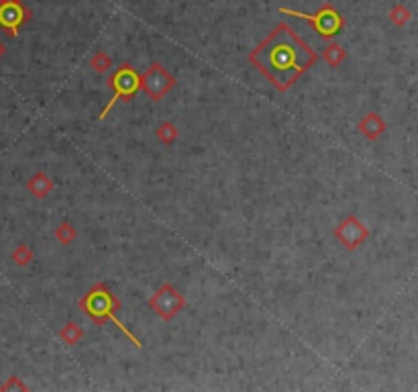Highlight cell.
<instances>
[{"instance_id":"8992f818","label":"cell","mask_w":418,"mask_h":392,"mask_svg":"<svg viewBox=\"0 0 418 392\" xmlns=\"http://www.w3.org/2000/svg\"><path fill=\"white\" fill-rule=\"evenodd\" d=\"M176 80L174 76L167 72L164 65L153 64L151 67H147V72L141 78V88L145 90V94L151 100H162L167 92L174 88Z\"/></svg>"},{"instance_id":"52a82bcc","label":"cell","mask_w":418,"mask_h":392,"mask_svg":"<svg viewBox=\"0 0 418 392\" xmlns=\"http://www.w3.org/2000/svg\"><path fill=\"white\" fill-rule=\"evenodd\" d=\"M367 235H370V231H367V227L359 221L353 215H349V217L345 218L339 227H337V231H334V237L341 241L347 249H355L359 247L363 241L367 240Z\"/></svg>"},{"instance_id":"3957f363","label":"cell","mask_w":418,"mask_h":392,"mask_svg":"<svg viewBox=\"0 0 418 392\" xmlns=\"http://www.w3.org/2000/svg\"><path fill=\"white\" fill-rule=\"evenodd\" d=\"M108 86L115 88V94H112L110 103L105 107V110L100 112V119H106L108 110L115 107L117 100H121V98H133V96L137 94V90L141 88V78H139V74L135 72L133 65L125 64L121 65V67L108 78Z\"/></svg>"},{"instance_id":"2e32d148","label":"cell","mask_w":418,"mask_h":392,"mask_svg":"<svg viewBox=\"0 0 418 392\" xmlns=\"http://www.w3.org/2000/svg\"><path fill=\"white\" fill-rule=\"evenodd\" d=\"M408 17H410V15H408V11H404L402 6L394 8V11H392V15H390V19L396 22V25H404V22L408 21Z\"/></svg>"},{"instance_id":"e0dca14e","label":"cell","mask_w":418,"mask_h":392,"mask_svg":"<svg viewBox=\"0 0 418 392\" xmlns=\"http://www.w3.org/2000/svg\"><path fill=\"white\" fill-rule=\"evenodd\" d=\"M33 258V254L27 249V247H19L17 251H15V260L19 261V266H25V263H29V260Z\"/></svg>"},{"instance_id":"8fae6325","label":"cell","mask_w":418,"mask_h":392,"mask_svg":"<svg viewBox=\"0 0 418 392\" xmlns=\"http://www.w3.org/2000/svg\"><path fill=\"white\" fill-rule=\"evenodd\" d=\"M345 49L341 47L339 44H331L327 49H325V53H322V58H325V62L331 65V67H337V65L341 64L343 60H345Z\"/></svg>"},{"instance_id":"6da1fadb","label":"cell","mask_w":418,"mask_h":392,"mask_svg":"<svg viewBox=\"0 0 418 392\" xmlns=\"http://www.w3.org/2000/svg\"><path fill=\"white\" fill-rule=\"evenodd\" d=\"M249 62L270 82L275 90L286 92L296 80L316 62V53L290 25L280 22L249 53Z\"/></svg>"},{"instance_id":"ba28073f","label":"cell","mask_w":418,"mask_h":392,"mask_svg":"<svg viewBox=\"0 0 418 392\" xmlns=\"http://www.w3.org/2000/svg\"><path fill=\"white\" fill-rule=\"evenodd\" d=\"M31 17V13L21 2H0V27L11 35H17V29Z\"/></svg>"},{"instance_id":"d6986e66","label":"cell","mask_w":418,"mask_h":392,"mask_svg":"<svg viewBox=\"0 0 418 392\" xmlns=\"http://www.w3.org/2000/svg\"><path fill=\"white\" fill-rule=\"evenodd\" d=\"M2 51H4V47H2V44H0V55H2Z\"/></svg>"},{"instance_id":"9c48e42d","label":"cell","mask_w":418,"mask_h":392,"mask_svg":"<svg viewBox=\"0 0 418 392\" xmlns=\"http://www.w3.org/2000/svg\"><path fill=\"white\" fill-rule=\"evenodd\" d=\"M359 131L370 139V141H376L381 137V133L386 131V123H384V119L376 115V112H370V115H365L363 119H361V123H359Z\"/></svg>"},{"instance_id":"7c38bea8","label":"cell","mask_w":418,"mask_h":392,"mask_svg":"<svg viewBox=\"0 0 418 392\" xmlns=\"http://www.w3.org/2000/svg\"><path fill=\"white\" fill-rule=\"evenodd\" d=\"M60 335H62V339L67 344V346H76V344H78V341L84 337L82 329L76 325V323H67V325L62 329V333H60Z\"/></svg>"},{"instance_id":"4fadbf2b","label":"cell","mask_w":418,"mask_h":392,"mask_svg":"<svg viewBox=\"0 0 418 392\" xmlns=\"http://www.w3.org/2000/svg\"><path fill=\"white\" fill-rule=\"evenodd\" d=\"M157 139H159L162 143L171 145V143L178 139V127H176V125H171V123H162V125H159V129H157Z\"/></svg>"},{"instance_id":"7a4b0ae2","label":"cell","mask_w":418,"mask_h":392,"mask_svg":"<svg viewBox=\"0 0 418 392\" xmlns=\"http://www.w3.org/2000/svg\"><path fill=\"white\" fill-rule=\"evenodd\" d=\"M80 306H82L84 311H86V315H88L96 325H105L106 321H112V323L119 327L126 337L133 341L135 348H141V341L115 317V313L121 308V303H119V299H117L112 292H108V288H106L105 284L100 282L96 284L94 288H90L88 294L80 301Z\"/></svg>"},{"instance_id":"5bb4252c","label":"cell","mask_w":418,"mask_h":392,"mask_svg":"<svg viewBox=\"0 0 418 392\" xmlns=\"http://www.w3.org/2000/svg\"><path fill=\"white\" fill-rule=\"evenodd\" d=\"M55 237L60 243L63 245H67V243H72V241L76 240V231H74V227L70 225V223H63L58 227V231H55Z\"/></svg>"},{"instance_id":"5b68a950","label":"cell","mask_w":418,"mask_h":392,"mask_svg":"<svg viewBox=\"0 0 418 392\" xmlns=\"http://www.w3.org/2000/svg\"><path fill=\"white\" fill-rule=\"evenodd\" d=\"M149 305L151 308L164 319V321H169V319H174L184 305H186V301H184V296L171 286V284H164L151 299H149Z\"/></svg>"},{"instance_id":"ac0fdd59","label":"cell","mask_w":418,"mask_h":392,"mask_svg":"<svg viewBox=\"0 0 418 392\" xmlns=\"http://www.w3.org/2000/svg\"><path fill=\"white\" fill-rule=\"evenodd\" d=\"M0 2H21V0H0Z\"/></svg>"},{"instance_id":"9a60e30c","label":"cell","mask_w":418,"mask_h":392,"mask_svg":"<svg viewBox=\"0 0 418 392\" xmlns=\"http://www.w3.org/2000/svg\"><path fill=\"white\" fill-rule=\"evenodd\" d=\"M90 64H92V67H94L96 72L105 74V72H108V70H110V58H108L106 53H103V51H100V53H96V55L92 58V62H90Z\"/></svg>"},{"instance_id":"30bf717a","label":"cell","mask_w":418,"mask_h":392,"mask_svg":"<svg viewBox=\"0 0 418 392\" xmlns=\"http://www.w3.org/2000/svg\"><path fill=\"white\" fill-rule=\"evenodd\" d=\"M51 188H53V182H51V180H49L45 174H37L33 180H31V182H29V190H31L35 196H39V198L47 195Z\"/></svg>"},{"instance_id":"277c9868","label":"cell","mask_w":418,"mask_h":392,"mask_svg":"<svg viewBox=\"0 0 418 392\" xmlns=\"http://www.w3.org/2000/svg\"><path fill=\"white\" fill-rule=\"evenodd\" d=\"M284 15H292V17H298V19H304L313 25L316 29V33L322 37V39H333L334 35L343 29V17L334 11L331 4L322 6L316 15H306V13H300V11H292V8H282Z\"/></svg>"}]
</instances>
